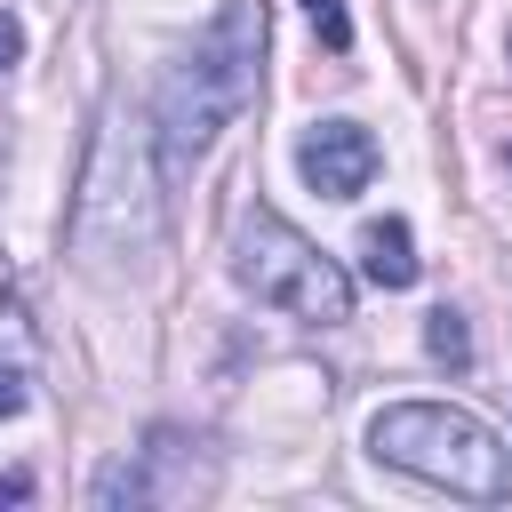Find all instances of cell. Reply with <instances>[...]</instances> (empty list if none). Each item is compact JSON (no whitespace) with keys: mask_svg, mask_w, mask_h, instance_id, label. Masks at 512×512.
Returning a JSON list of instances; mask_svg holds the SVG:
<instances>
[{"mask_svg":"<svg viewBox=\"0 0 512 512\" xmlns=\"http://www.w3.org/2000/svg\"><path fill=\"white\" fill-rule=\"evenodd\" d=\"M304 16H312V32H320V48H352V16H344V0H304Z\"/></svg>","mask_w":512,"mask_h":512,"instance_id":"cell-8","label":"cell"},{"mask_svg":"<svg viewBox=\"0 0 512 512\" xmlns=\"http://www.w3.org/2000/svg\"><path fill=\"white\" fill-rule=\"evenodd\" d=\"M16 56H24V24H16V16H8V8H0V72H8V64H16Z\"/></svg>","mask_w":512,"mask_h":512,"instance_id":"cell-11","label":"cell"},{"mask_svg":"<svg viewBox=\"0 0 512 512\" xmlns=\"http://www.w3.org/2000/svg\"><path fill=\"white\" fill-rule=\"evenodd\" d=\"M256 80H264V8L256 0H232L160 80V160L168 168H192L248 104H256Z\"/></svg>","mask_w":512,"mask_h":512,"instance_id":"cell-1","label":"cell"},{"mask_svg":"<svg viewBox=\"0 0 512 512\" xmlns=\"http://www.w3.org/2000/svg\"><path fill=\"white\" fill-rule=\"evenodd\" d=\"M16 408H24V368L0 360V416H16Z\"/></svg>","mask_w":512,"mask_h":512,"instance_id":"cell-10","label":"cell"},{"mask_svg":"<svg viewBox=\"0 0 512 512\" xmlns=\"http://www.w3.org/2000/svg\"><path fill=\"white\" fill-rule=\"evenodd\" d=\"M32 496V472H0V504H24Z\"/></svg>","mask_w":512,"mask_h":512,"instance_id":"cell-12","label":"cell"},{"mask_svg":"<svg viewBox=\"0 0 512 512\" xmlns=\"http://www.w3.org/2000/svg\"><path fill=\"white\" fill-rule=\"evenodd\" d=\"M24 336H32V312H24L16 272H8V256H0V344H24Z\"/></svg>","mask_w":512,"mask_h":512,"instance_id":"cell-9","label":"cell"},{"mask_svg":"<svg viewBox=\"0 0 512 512\" xmlns=\"http://www.w3.org/2000/svg\"><path fill=\"white\" fill-rule=\"evenodd\" d=\"M232 272H240V288L256 296V304H280V312H296V320H312V328H336V320H352V272L336 264V256H320L280 208H248L240 216V232H232Z\"/></svg>","mask_w":512,"mask_h":512,"instance_id":"cell-4","label":"cell"},{"mask_svg":"<svg viewBox=\"0 0 512 512\" xmlns=\"http://www.w3.org/2000/svg\"><path fill=\"white\" fill-rule=\"evenodd\" d=\"M368 448L392 472H416V480H432L448 496H472V504H504L512 496V448L480 416H464L448 400H392V408H376Z\"/></svg>","mask_w":512,"mask_h":512,"instance_id":"cell-3","label":"cell"},{"mask_svg":"<svg viewBox=\"0 0 512 512\" xmlns=\"http://www.w3.org/2000/svg\"><path fill=\"white\" fill-rule=\"evenodd\" d=\"M72 264L80 272H136L160 248V176H152V136L120 104L96 128V152L72 192Z\"/></svg>","mask_w":512,"mask_h":512,"instance_id":"cell-2","label":"cell"},{"mask_svg":"<svg viewBox=\"0 0 512 512\" xmlns=\"http://www.w3.org/2000/svg\"><path fill=\"white\" fill-rule=\"evenodd\" d=\"M376 136L360 128V120H320V128H304V144H296V168H304V184L320 192V200H352V192H368V176H376Z\"/></svg>","mask_w":512,"mask_h":512,"instance_id":"cell-5","label":"cell"},{"mask_svg":"<svg viewBox=\"0 0 512 512\" xmlns=\"http://www.w3.org/2000/svg\"><path fill=\"white\" fill-rule=\"evenodd\" d=\"M424 352H432L440 368H472V336H464V312H448V304H440V312L424 320Z\"/></svg>","mask_w":512,"mask_h":512,"instance_id":"cell-7","label":"cell"},{"mask_svg":"<svg viewBox=\"0 0 512 512\" xmlns=\"http://www.w3.org/2000/svg\"><path fill=\"white\" fill-rule=\"evenodd\" d=\"M360 272H368L376 288H408V280H416V240H408L400 216L360 224Z\"/></svg>","mask_w":512,"mask_h":512,"instance_id":"cell-6","label":"cell"}]
</instances>
